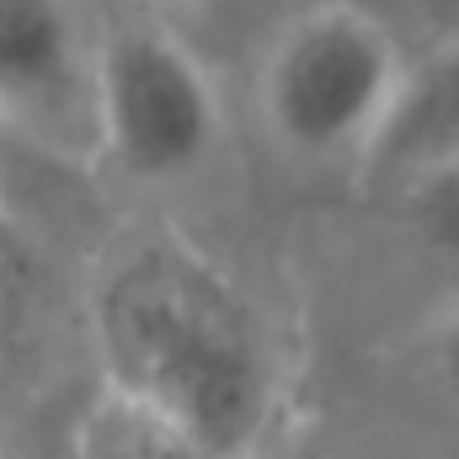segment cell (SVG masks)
Listing matches in <instances>:
<instances>
[{"label":"cell","mask_w":459,"mask_h":459,"mask_svg":"<svg viewBox=\"0 0 459 459\" xmlns=\"http://www.w3.org/2000/svg\"><path fill=\"white\" fill-rule=\"evenodd\" d=\"M225 144L209 65L166 22L97 32V150L134 182H182Z\"/></svg>","instance_id":"3957f363"},{"label":"cell","mask_w":459,"mask_h":459,"mask_svg":"<svg viewBox=\"0 0 459 459\" xmlns=\"http://www.w3.org/2000/svg\"><path fill=\"white\" fill-rule=\"evenodd\" d=\"M86 459H204V455H193L187 444H177L166 428L144 422L139 411L108 401V411L86 433Z\"/></svg>","instance_id":"52a82bcc"},{"label":"cell","mask_w":459,"mask_h":459,"mask_svg":"<svg viewBox=\"0 0 459 459\" xmlns=\"http://www.w3.org/2000/svg\"><path fill=\"white\" fill-rule=\"evenodd\" d=\"M117 406L204 459H251L278 433V374L251 294L182 230L117 240L91 299Z\"/></svg>","instance_id":"6da1fadb"},{"label":"cell","mask_w":459,"mask_h":459,"mask_svg":"<svg viewBox=\"0 0 459 459\" xmlns=\"http://www.w3.org/2000/svg\"><path fill=\"white\" fill-rule=\"evenodd\" d=\"M11 139H16V134H11V128L0 123V177H5V155H11Z\"/></svg>","instance_id":"8fae6325"},{"label":"cell","mask_w":459,"mask_h":459,"mask_svg":"<svg viewBox=\"0 0 459 459\" xmlns=\"http://www.w3.org/2000/svg\"><path fill=\"white\" fill-rule=\"evenodd\" d=\"M422 358H428V374L459 401V305H449V310L428 326Z\"/></svg>","instance_id":"ba28073f"},{"label":"cell","mask_w":459,"mask_h":459,"mask_svg":"<svg viewBox=\"0 0 459 459\" xmlns=\"http://www.w3.org/2000/svg\"><path fill=\"white\" fill-rule=\"evenodd\" d=\"M406 48L363 0H305L256 59V117L278 155L363 171L406 75Z\"/></svg>","instance_id":"7a4b0ae2"},{"label":"cell","mask_w":459,"mask_h":459,"mask_svg":"<svg viewBox=\"0 0 459 459\" xmlns=\"http://www.w3.org/2000/svg\"><path fill=\"white\" fill-rule=\"evenodd\" d=\"M0 363H5V305H0Z\"/></svg>","instance_id":"7c38bea8"},{"label":"cell","mask_w":459,"mask_h":459,"mask_svg":"<svg viewBox=\"0 0 459 459\" xmlns=\"http://www.w3.org/2000/svg\"><path fill=\"white\" fill-rule=\"evenodd\" d=\"M390 204H395L401 230H406L433 262L459 267V166L428 177V182H417V187H406V193H395Z\"/></svg>","instance_id":"8992f818"},{"label":"cell","mask_w":459,"mask_h":459,"mask_svg":"<svg viewBox=\"0 0 459 459\" xmlns=\"http://www.w3.org/2000/svg\"><path fill=\"white\" fill-rule=\"evenodd\" d=\"M144 5L166 16V11H193V5H204V0H144Z\"/></svg>","instance_id":"30bf717a"},{"label":"cell","mask_w":459,"mask_h":459,"mask_svg":"<svg viewBox=\"0 0 459 459\" xmlns=\"http://www.w3.org/2000/svg\"><path fill=\"white\" fill-rule=\"evenodd\" d=\"M251 459H326V455H321V449H310V444H305V438H294V433H273V438H267Z\"/></svg>","instance_id":"9c48e42d"},{"label":"cell","mask_w":459,"mask_h":459,"mask_svg":"<svg viewBox=\"0 0 459 459\" xmlns=\"http://www.w3.org/2000/svg\"><path fill=\"white\" fill-rule=\"evenodd\" d=\"M0 123L59 155L97 150V32L75 0H0Z\"/></svg>","instance_id":"277c9868"},{"label":"cell","mask_w":459,"mask_h":459,"mask_svg":"<svg viewBox=\"0 0 459 459\" xmlns=\"http://www.w3.org/2000/svg\"><path fill=\"white\" fill-rule=\"evenodd\" d=\"M449 166H459V38L406 59L401 91L358 177L395 198Z\"/></svg>","instance_id":"5b68a950"}]
</instances>
